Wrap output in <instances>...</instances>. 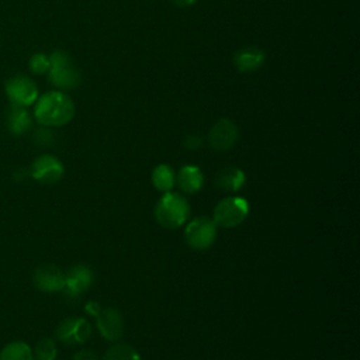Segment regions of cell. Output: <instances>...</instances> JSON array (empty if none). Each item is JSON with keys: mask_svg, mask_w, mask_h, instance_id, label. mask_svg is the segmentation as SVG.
Listing matches in <instances>:
<instances>
[{"mask_svg": "<svg viewBox=\"0 0 360 360\" xmlns=\"http://www.w3.org/2000/svg\"><path fill=\"white\" fill-rule=\"evenodd\" d=\"M72 360H100V357L97 356L96 352L90 349H82L73 354Z\"/></svg>", "mask_w": 360, "mask_h": 360, "instance_id": "22", "label": "cell"}, {"mask_svg": "<svg viewBox=\"0 0 360 360\" xmlns=\"http://www.w3.org/2000/svg\"><path fill=\"white\" fill-rule=\"evenodd\" d=\"M96 326L98 333L104 339L110 342H115L122 336L124 319L118 309L101 308V311L96 315Z\"/></svg>", "mask_w": 360, "mask_h": 360, "instance_id": "12", "label": "cell"}, {"mask_svg": "<svg viewBox=\"0 0 360 360\" xmlns=\"http://www.w3.org/2000/svg\"><path fill=\"white\" fill-rule=\"evenodd\" d=\"M65 173L63 163L59 158L51 153H44L37 156L28 170V174L41 184H55L58 183Z\"/></svg>", "mask_w": 360, "mask_h": 360, "instance_id": "7", "label": "cell"}, {"mask_svg": "<svg viewBox=\"0 0 360 360\" xmlns=\"http://www.w3.org/2000/svg\"><path fill=\"white\" fill-rule=\"evenodd\" d=\"M101 308H103V307H101L97 301H89V302L86 304V307H84V311H86L87 315L96 318V315L101 311Z\"/></svg>", "mask_w": 360, "mask_h": 360, "instance_id": "24", "label": "cell"}, {"mask_svg": "<svg viewBox=\"0 0 360 360\" xmlns=\"http://www.w3.org/2000/svg\"><path fill=\"white\" fill-rule=\"evenodd\" d=\"M28 65H30V70L34 75H44L49 69V56L42 52H37L30 58Z\"/></svg>", "mask_w": 360, "mask_h": 360, "instance_id": "21", "label": "cell"}, {"mask_svg": "<svg viewBox=\"0 0 360 360\" xmlns=\"http://www.w3.org/2000/svg\"><path fill=\"white\" fill-rule=\"evenodd\" d=\"M100 360H141L138 350L128 343H115L110 346Z\"/></svg>", "mask_w": 360, "mask_h": 360, "instance_id": "19", "label": "cell"}, {"mask_svg": "<svg viewBox=\"0 0 360 360\" xmlns=\"http://www.w3.org/2000/svg\"><path fill=\"white\" fill-rule=\"evenodd\" d=\"M217 225L210 217L193 218L184 229L186 243L195 250H205L217 239Z\"/></svg>", "mask_w": 360, "mask_h": 360, "instance_id": "5", "label": "cell"}, {"mask_svg": "<svg viewBox=\"0 0 360 360\" xmlns=\"http://www.w3.org/2000/svg\"><path fill=\"white\" fill-rule=\"evenodd\" d=\"M238 136L239 131L236 124L229 118H221L211 127L207 141L215 150H228L236 143Z\"/></svg>", "mask_w": 360, "mask_h": 360, "instance_id": "9", "label": "cell"}, {"mask_svg": "<svg viewBox=\"0 0 360 360\" xmlns=\"http://www.w3.org/2000/svg\"><path fill=\"white\" fill-rule=\"evenodd\" d=\"M34 360H55L58 354L56 343L51 338H42L37 342L35 347L32 349Z\"/></svg>", "mask_w": 360, "mask_h": 360, "instance_id": "20", "label": "cell"}, {"mask_svg": "<svg viewBox=\"0 0 360 360\" xmlns=\"http://www.w3.org/2000/svg\"><path fill=\"white\" fill-rule=\"evenodd\" d=\"M188 200L174 191L163 193L153 207V217L156 222L166 229H177L190 218Z\"/></svg>", "mask_w": 360, "mask_h": 360, "instance_id": "2", "label": "cell"}, {"mask_svg": "<svg viewBox=\"0 0 360 360\" xmlns=\"http://www.w3.org/2000/svg\"><path fill=\"white\" fill-rule=\"evenodd\" d=\"M34 104V118L46 128L66 125L75 115L72 98L60 90H52L39 96Z\"/></svg>", "mask_w": 360, "mask_h": 360, "instance_id": "1", "label": "cell"}, {"mask_svg": "<svg viewBox=\"0 0 360 360\" xmlns=\"http://www.w3.org/2000/svg\"><path fill=\"white\" fill-rule=\"evenodd\" d=\"M34 285L44 292H59L65 287V273L55 264H41L32 276Z\"/></svg>", "mask_w": 360, "mask_h": 360, "instance_id": "11", "label": "cell"}, {"mask_svg": "<svg viewBox=\"0 0 360 360\" xmlns=\"http://www.w3.org/2000/svg\"><path fill=\"white\" fill-rule=\"evenodd\" d=\"M6 94L11 105L25 108L32 105L39 97L35 82L25 75H17L10 77L6 82Z\"/></svg>", "mask_w": 360, "mask_h": 360, "instance_id": "6", "label": "cell"}, {"mask_svg": "<svg viewBox=\"0 0 360 360\" xmlns=\"http://www.w3.org/2000/svg\"><path fill=\"white\" fill-rule=\"evenodd\" d=\"M32 125V117L25 107L11 105L7 115V128L13 135H24Z\"/></svg>", "mask_w": 360, "mask_h": 360, "instance_id": "16", "label": "cell"}, {"mask_svg": "<svg viewBox=\"0 0 360 360\" xmlns=\"http://www.w3.org/2000/svg\"><path fill=\"white\" fill-rule=\"evenodd\" d=\"M55 336L60 343L68 346L82 345L90 339L91 325L84 318L69 316L58 325L55 330Z\"/></svg>", "mask_w": 360, "mask_h": 360, "instance_id": "8", "label": "cell"}, {"mask_svg": "<svg viewBox=\"0 0 360 360\" xmlns=\"http://www.w3.org/2000/svg\"><path fill=\"white\" fill-rule=\"evenodd\" d=\"M201 143H202V141H201V138L197 136V135H187V138L184 139V146H186L187 149H190V150L198 149V148L201 146Z\"/></svg>", "mask_w": 360, "mask_h": 360, "instance_id": "23", "label": "cell"}, {"mask_svg": "<svg viewBox=\"0 0 360 360\" xmlns=\"http://www.w3.org/2000/svg\"><path fill=\"white\" fill-rule=\"evenodd\" d=\"M0 360H34L32 349L22 340L10 342L0 350Z\"/></svg>", "mask_w": 360, "mask_h": 360, "instance_id": "18", "label": "cell"}, {"mask_svg": "<svg viewBox=\"0 0 360 360\" xmlns=\"http://www.w3.org/2000/svg\"><path fill=\"white\" fill-rule=\"evenodd\" d=\"M249 215V202L239 195H228L219 200L212 212V221L221 228H235Z\"/></svg>", "mask_w": 360, "mask_h": 360, "instance_id": "4", "label": "cell"}, {"mask_svg": "<svg viewBox=\"0 0 360 360\" xmlns=\"http://www.w3.org/2000/svg\"><path fill=\"white\" fill-rule=\"evenodd\" d=\"M150 180H152L153 187L158 191L167 193V191H172L173 187L176 186V173L169 165L162 163V165H158L152 170Z\"/></svg>", "mask_w": 360, "mask_h": 360, "instance_id": "17", "label": "cell"}, {"mask_svg": "<svg viewBox=\"0 0 360 360\" xmlns=\"http://www.w3.org/2000/svg\"><path fill=\"white\" fill-rule=\"evenodd\" d=\"M49 82L59 90L75 89L80 83V72L65 51H53L49 55Z\"/></svg>", "mask_w": 360, "mask_h": 360, "instance_id": "3", "label": "cell"}, {"mask_svg": "<svg viewBox=\"0 0 360 360\" xmlns=\"http://www.w3.org/2000/svg\"><path fill=\"white\" fill-rule=\"evenodd\" d=\"M174 4L180 6V7H187V6H191L194 4L197 0H172Z\"/></svg>", "mask_w": 360, "mask_h": 360, "instance_id": "25", "label": "cell"}, {"mask_svg": "<svg viewBox=\"0 0 360 360\" xmlns=\"http://www.w3.org/2000/svg\"><path fill=\"white\" fill-rule=\"evenodd\" d=\"M245 181H246V177L243 170L236 166H226L221 169L214 179L217 188L228 193L239 191L243 187Z\"/></svg>", "mask_w": 360, "mask_h": 360, "instance_id": "14", "label": "cell"}, {"mask_svg": "<svg viewBox=\"0 0 360 360\" xmlns=\"http://www.w3.org/2000/svg\"><path fill=\"white\" fill-rule=\"evenodd\" d=\"M176 184L184 194H195L204 186V173L200 167L193 165L183 166L176 174Z\"/></svg>", "mask_w": 360, "mask_h": 360, "instance_id": "13", "label": "cell"}, {"mask_svg": "<svg viewBox=\"0 0 360 360\" xmlns=\"http://www.w3.org/2000/svg\"><path fill=\"white\" fill-rule=\"evenodd\" d=\"M94 280L93 270L87 267L86 264H73L66 273H65V287L63 291L68 297H79L83 292H86Z\"/></svg>", "mask_w": 360, "mask_h": 360, "instance_id": "10", "label": "cell"}, {"mask_svg": "<svg viewBox=\"0 0 360 360\" xmlns=\"http://www.w3.org/2000/svg\"><path fill=\"white\" fill-rule=\"evenodd\" d=\"M264 62V53L262 49L255 46L242 48L235 53L233 63L240 72H253L259 69Z\"/></svg>", "mask_w": 360, "mask_h": 360, "instance_id": "15", "label": "cell"}]
</instances>
